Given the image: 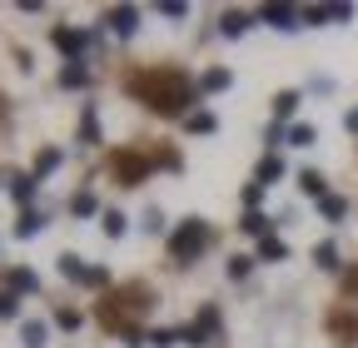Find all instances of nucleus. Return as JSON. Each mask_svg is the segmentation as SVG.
I'll return each mask as SVG.
<instances>
[{
  "instance_id": "nucleus-13",
  "label": "nucleus",
  "mask_w": 358,
  "mask_h": 348,
  "mask_svg": "<svg viewBox=\"0 0 358 348\" xmlns=\"http://www.w3.org/2000/svg\"><path fill=\"white\" fill-rule=\"evenodd\" d=\"M55 264H60V274H65L70 284H85V274H90V264H85V259H80V254H60V259H55Z\"/></svg>"
},
{
  "instance_id": "nucleus-20",
  "label": "nucleus",
  "mask_w": 358,
  "mask_h": 348,
  "mask_svg": "<svg viewBox=\"0 0 358 348\" xmlns=\"http://www.w3.org/2000/svg\"><path fill=\"white\" fill-rule=\"evenodd\" d=\"M319 214H324L329 224H338L343 214H348V199H343V194H329V199H319Z\"/></svg>"
},
{
  "instance_id": "nucleus-36",
  "label": "nucleus",
  "mask_w": 358,
  "mask_h": 348,
  "mask_svg": "<svg viewBox=\"0 0 358 348\" xmlns=\"http://www.w3.org/2000/svg\"><path fill=\"white\" fill-rule=\"evenodd\" d=\"M145 229H150V234H159V229H164V219H159V209H145Z\"/></svg>"
},
{
  "instance_id": "nucleus-35",
  "label": "nucleus",
  "mask_w": 358,
  "mask_h": 348,
  "mask_svg": "<svg viewBox=\"0 0 358 348\" xmlns=\"http://www.w3.org/2000/svg\"><path fill=\"white\" fill-rule=\"evenodd\" d=\"M85 284H90V289H100V284H110V269H90V274H85Z\"/></svg>"
},
{
  "instance_id": "nucleus-28",
  "label": "nucleus",
  "mask_w": 358,
  "mask_h": 348,
  "mask_svg": "<svg viewBox=\"0 0 358 348\" xmlns=\"http://www.w3.org/2000/svg\"><path fill=\"white\" fill-rule=\"evenodd\" d=\"M254 264H259V259H249V254H234V259H229V279H249V274H254Z\"/></svg>"
},
{
  "instance_id": "nucleus-24",
  "label": "nucleus",
  "mask_w": 358,
  "mask_h": 348,
  "mask_svg": "<svg viewBox=\"0 0 358 348\" xmlns=\"http://www.w3.org/2000/svg\"><path fill=\"white\" fill-rule=\"evenodd\" d=\"M50 169H60V150H40L35 154V180H45Z\"/></svg>"
},
{
  "instance_id": "nucleus-10",
  "label": "nucleus",
  "mask_w": 358,
  "mask_h": 348,
  "mask_svg": "<svg viewBox=\"0 0 358 348\" xmlns=\"http://www.w3.org/2000/svg\"><path fill=\"white\" fill-rule=\"evenodd\" d=\"M249 20H259V15H244V10H224V15H219V30L229 35V40H239V35L249 30Z\"/></svg>"
},
{
  "instance_id": "nucleus-15",
  "label": "nucleus",
  "mask_w": 358,
  "mask_h": 348,
  "mask_svg": "<svg viewBox=\"0 0 358 348\" xmlns=\"http://www.w3.org/2000/svg\"><path fill=\"white\" fill-rule=\"evenodd\" d=\"M85 85H90V70H85L80 60H70V65L60 70V90H85Z\"/></svg>"
},
{
  "instance_id": "nucleus-22",
  "label": "nucleus",
  "mask_w": 358,
  "mask_h": 348,
  "mask_svg": "<svg viewBox=\"0 0 358 348\" xmlns=\"http://www.w3.org/2000/svg\"><path fill=\"white\" fill-rule=\"evenodd\" d=\"M284 140L299 145V150H308L313 140H319V129H313V124H294V129H284Z\"/></svg>"
},
{
  "instance_id": "nucleus-4",
  "label": "nucleus",
  "mask_w": 358,
  "mask_h": 348,
  "mask_svg": "<svg viewBox=\"0 0 358 348\" xmlns=\"http://www.w3.org/2000/svg\"><path fill=\"white\" fill-rule=\"evenodd\" d=\"M105 25H110L120 40H129L134 30H140V10H134V6H110V10H105Z\"/></svg>"
},
{
  "instance_id": "nucleus-16",
  "label": "nucleus",
  "mask_w": 358,
  "mask_h": 348,
  "mask_svg": "<svg viewBox=\"0 0 358 348\" xmlns=\"http://www.w3.org/2000/svg\"><path fill=\"white\" fill-rule=\"evenodd\" d=\"M214 124H219L214 110H189V115H185V129H189V135H214Z\"/></svg>"
},
{
  "instance_id": "nucleus-12",
  "label": "nucleus",
  "mask_w": 358,
  "mask_h": 348,
  "mask_svg": "<svg viewBox=\"0 0 358 348\" xmlns=\"http://www.w3.org/2000/svg\"><path fill=\"white\" fill-rule=\"evenodd\" d=\"M70 214H75V219H95V214H100V199H95V189H80V194L70 199Z\"/></svg>"
},
{
  "instance_id": "nucleus-9",
  "label": "nucleus",
  "mask_w": 358,
  "mask_h": 348,
  "mask_svg": "<svg viewBox=\"0 0 358 348\" xmlns=\"http://www.w3.org/2000/svg\"><path fill=\"white\" fill-rule=\"evenodd\" d=\"M239 229H244L249 239H268V234H274V219H268V214H259V209H249Z\"/></svg>"
},
{
  "instance_id": "nucleus-25",
  "label": "nucleus",
  "mask_w": 358,
  "mask_h": 348,
  "mask_svg": "<svg viewBox=\"0 0 358 348\" xmlns=\"http://www.w3.org/2000/svg\"><path fill=\"white\" fill-rule=\"evenodd\" d=\"M35 289H40V279H35L30 269H15V274H10V293H35Z\"/></svg>"
},
{
  "instance_id": "nucleus-6",
  "label": "nucleus",
  "mask_w": 358,
  "mask_h": 348,
  "mask_svg": "<svg viewBox=\"0 0 358 348\" xmlns=\"http://www.w3.org/2000/svg\"><path fill=\"white\" fill-rule=\"evenodd\" d=\"M50 40H55V50H60V55H80V50L90 45V35H85V30H70V25H55Z\"/></svg>"
},
{
  "instance_id": "nucleus-19",
  "label": "nucleus",
  "mask_w": 358,
  "mask_h": 348,
  "mask_svg": "<svg viewBox=\"0 0 358 348\" xmlns=\"http://www.w3.org/2000/svg\"><path fill=\"white\" fill-rule=\"evenodd\" d=\"M259 259H268V264H284V259H289V244L268 234V239H259Z\"/></svg>"
},
{
  "instance_id": "nucleus-17",
  "label": "nucleus",
  "mask_w": 358,
  "mask_h": 348,
  "mask_svg": "<svg viewBox=\"0 0 358 348\" xmlns=\"http://www.w3.org/2000/svg\"><path fill=\"white\" fill-rule=\"evenodd\" d=\"M274 180H284V159H279V154H264V159H259V184L268 189Z\"/></svg>"
},
{
  "instance_id": "nucleus-7",
  "label": "nucleus",
  "mask_w": 358,
  "mask_h": 348,
  "mask_svg": "<svg viewBox=\"0 0 358 348\" xmlns=\"http://www.w3.org/2000/svg\"><path fill=\"white\" fill-rule=\"evenodd\" d=\"M35 189H40V180H35V174H15V180H10V199H15L20 209H30Z\"/></svg>"
},
{
  "instance_id": "nucleus-26",
  "label": "nucleus",
  "mask_w": 358,
  "mask_h": 348,
  "mask_svg": "<svg viewBox=\"0 0 358 348\" xmlns=\"http://www.w3.org/2000/svg\"><path fill=\"white\" fill-rule=\"evenodd\" d=\"M100 229H105L110 239H120V234H124V214H120V209H105V214H100Z\"/></svg>"
},
{
  "instance_id": "nucleus-31",
  "label": "nucleus",
  "mask_w": 358,
  "mask_h": 348,
  "mask_svg": "<svg viewBox=\"0 0 358 348\" xmlns=\"http://www.w3.org/2000/svg\"><path fill=\"white\" fill-rule=\"evenodd\" d=\"M20 314V298L15 293H0V319H15Z\"/></svg>"
},
{
  "instance_id": "nucleus-27",
  "label": "nucleus",
  "mask_w": 358,
  "mask_h": 348,
  "mask_svg": "<svg viewBox=\"0 0 358 348\" xmlns=\"http://www.w3.org/2000/svg\"><path fill=\"white\" fill-rule=\"evenodd\" d=\"M294 110H299V90H284V95L274 100V119H289Z\"/></svg>"
},
{
  "instance_id": "nucleus-5",
  "label": "nucleus",
  "mask_w": 358,
  "mask_h": 348,
  "mask_svg": "<svg viewBox=\"0 0 358 348\" xmlns=\"http://www.w3.org/2000/svg\"><path fill=\"white\" fill-rule=\"evenodd\" d=\"M259 20L274 25V30H299V25H303V10H294V6H264Z\"/></svg>"
},
{
  "instance_id": "nucleus-23",
  "label": "nucleus",
  "mask_w": 358,
  "mask_h": 348,
  "mask_svg": "<svg viewBox=\"0 0 358 348\" xmlns=\"http://www.w3.org/2000/svg\"><path fill=\"white\" fill-rule=\"evenodd\" d=\"M313 264H319V269H338V244H319V249H313Z\"/></svg>"
},
{
  "instance_id": "nucleus-37",
  "label": "nucleus",
  "mask_w": 358,
  "mask_h": 348,
  "mask_svg": "<svg viewBox=\"0 0 358 348\" xmlns=\"http://www.w3.org/2000/svg\"><path fill=\"white\" fill-rule=\"evenodd\" d=\"M343 124H348V135H358V110H348V115H343Z\"/></svg>"
},
{
  "instance_id": "nucleus-34",
  "label": "nucleus",
  "mask_w": 358,
  "mask_h": 348,
  "mask_svg": "<svg viewBox=\"0 0 358 348\" xmlns=\"http://www.w3.org/2000/svg\"><path fill=\"white\" fill-rule=\"evenodd\" d=\"M185 10H189V6H179V0H164V6H159V15H169V20H179Z\"/></svg>"
},
{
  "instance_id": "nucleus-33",
  "label": "nucleus",
  "mask_w": 358,
  "mask_h": 348,
  "mask_svg": "<svg viewBox=\"0 0 358 348\" xmlns=\"http://www.w3.org/2000/svg\"><path fill=\"white\" fill-rule=\"evenodd\" d=\"M55 324H60V328H80V314H75V309H55Z\"/></svg>"
},
{
  "instance_id": "nucleus-8",
  "label": "nucleus",
  "mask_w": 358,
  "mask_h": 348,
  "mask_svg": "<svg viewBox=\"0 0 358 348\" xmlns=\"http://www.w3.org/2000/svg\"><path fill=\"white\" fill-rule=\"evenodd\" d=\"M229 85H234V75L224 70V65H214V70H204V75H199V95H214V90H229Z\"/></svg>"
},
{
  "instance_id": "nucleus-1",
  "label": "nucleus",
  "mask_w": 358,
  "mask_h": 348,
  "mask_svg": "<svg viewBox=\"0 0 358 348\" xmlns=\"http://www.w3.org/2000/svg\"><path fill=\"white\" fill-rule=\"evenodd\" d=\"M150 100H155L159 115H185L194 105V90H189V80L164 75V80H150Z\"/></svg>"
},
{
  "instance_id": "nucleus-11",
  "label": "nucleus",
  "mask_w": 358,
  "mask_h": 348,
  "mask_svg": "<svg viewBox=\"0 0 358 348\" xmlns=\"http://www.w3.org/2000/svg\"><path fill=\"white\" fill-rule=\"evenodd\" d=\"M299 189H303L308 199H329V180H324L319 169H303V174H299Z\"/></svg>"
},
{
  "instance_id": "nucleus-3",
  "label": "nucleus",
  "mask_w": 358,
  "mask_h": 348,
  "mask_svg": "<svg viewBox=\"0 0 358 348\" xmlns=\"http://www.w3.org/2000/svg\"><path fill=\"white\" fill-rule=\"evenodd\" d=\"M214 333H219V309H214V303H204V309H199V319L179 328V343H189V348H204Z\"/></svg>"
},
{
  "instance_id": "nucleus-21",
  "label": "nucleus",
  "mask_w": 358,
  "mask_h": 348,
  "mask_svg": "<svg viewBox=\"0 0 358 348\" xmlns=\"http://www.w3.org/2000/svg\"><path fill=\"white\" fill-rule=\"evenodd\" d=\"M20 343H25V348H45V324H40V319H25V324H20Z\"/></svg>"
},
{
  "instance_id": "nucleus-30",
  "label": "nucleus",
  "mask_w": 358,
  "mask_h": 348,
  "mask_svg": "<svg viewBox=\"0 0 358 348\" xmlns=\"http://www.w3.org/2000/svg\"><path fill=\"white\" fill-rule=\"evenodd\" d=\"M324 20H334V6H308L303 10V25H324Z\"/></svg>"
},
{
  "instance_id": "nucleus-29",
  "label": "nucleus",
  "mask_w": 358,
  "mask_h": 348,
  "mask_svg": "<svg viewBox=\"0 0 358 348\" xmlns=\"http://www.w3.org/2000/svg\"><path fill=\"white\" fill-rule=\"evenodd\" d=\"M145 343H150V348H174V343H179V328H155Z\"/></svg>"
},
{
  "instance_id": "nucleus-18",
  "label": "nucleus",
  "mask_w": 358,
  "mask_h": 348,
  "mask_svg": "<svg viewBox=\"0 0 358 348\" xmlns=\"http://www.w3.org/2000/svg\"><path fill=\"white\" fill-rule=\"evenodd\" d=\"M40 229H45L40 214H35V209H20V219H15V239H35Z\"/></svg>"
},
{
  "instance_id": "nucleus-14",
  "label": "nucleus",
  "mask_w": 358,
  "mask_h": 348,
  "mask_svg": "<svg viewBox=\"0 0 358 348\" xmlns=\"http://www.w3.org/2000/svg\"><path fill=\"white\" fill-rule=\"evenodd\" d=\"M80 145H100V115H95V105H85V115H80Z\"/></svg>"
},
{
  "instance_id": "nucleus-32",
  "label": "nucleus",
  "mask_w": 358,
  "mask_h": 348,
  "mask_svg": "<svg viewBox=\"0 0 358 348\" xmlns=\"http://www.w3.org/2000/svg\"><path fill=\"white\" fill-rule=\"evenodd\" d=\"M259 199H264V184H259V180H254V184H244V204H249V209H259Z\"/></svg>"
},
{
  "instance_id": "nucleus-2",
  "label": "nucleus",
  "mask_w": 358,
  "mask_h": 348,
  "mask_svg": "<svg viewBox=\"0 0 358 348\" xmlns=\"http://www.w3.org/2000/svg\"><path fill=\"white\" fill-rule=\"evenodd\" d=\"M204 249H209V224H204V219H185V224L174 229V239H169L174 264H194Z\"/></svg>"
}]
</instances>
